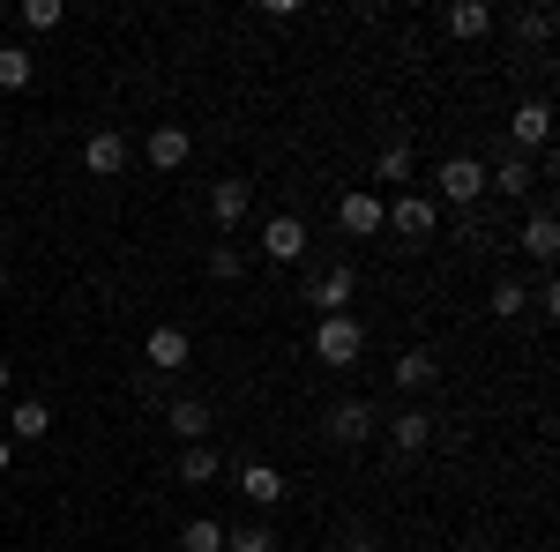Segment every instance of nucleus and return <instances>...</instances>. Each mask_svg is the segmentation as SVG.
<instances>
[{
	"label": "nucleus",
	"mask_w": 560,
	"mask_h": 552,
	"mask_svg": "<svg viewBox=\"0 0 560 552\" xmlns=\"http://www.w3.org/2000/svg\"><path fill=\"white\" fill-rule=\"evenodd\" d=\"M433 224H441V202H433V195H411V187H404V195L382 202V232H404V247H427Z\"/></svg>",
	"instance_id": "nucleus-1"
},
{
	"label": "nucleus",
	"mask_w": 560,
	"mask_h": 552,
	"mask_svg": "<svg viewBox=\"0 0 560 552\" xmlns=\"http://www.w3.org/2000/svg\"><path fill=\"white\" fill-rule=\"evenodd\" d=\"M433 195H441L448 210H478V202H486V157H441Z\"/></svg>",
	"instance_id": "nucleus-2"
},
{
	"label": "nucleus",
	"mask_w": 560,
	"mask_h": 552,
	"mask_svg": "<svg viewBox=\"0 0 560 552\" xmlns=\"http://www.w3.org/2000/svg\"><path fill=\"white\" fill-rule=\"evenodd\" d=\"M546 142H553V105L546 97H523L516 113H509V150L516 157H530V150L546 157Z\"/></svg>",
	"instance_id": "nucleus-3"
},
{
	"label": "nucleus",
	"mask_w": 560,
	"mask_h": 552,
	"mask_svg": "<svg viewBox=\"0 0 560 552\" xmlns=\"http://www.w3.org/2000/svg\"><path fill=\"white\" fill-rule=\"evenodd\" d=\"M359 351H366V329H359L351 314H329V321L314 329V359H322V366H359Z\"/></svg>",
	"instance_id": "nucleus-4"
},
{
	"label": "nucleus",
	"mask_w": 560,
	"mask_h": 552,
	"mask_svg": "<svg viewBox=\"0 0 560 552\" xmlns=\"http://www.w3.org/2000/svg\"><path fill=\"white\" fill-rule=\"evenodd\" d=\"M351 292H359V277H351L345 261H337V269H314L300 298L314 306V314H322V321H329V314H351Z\"/></svg>",
	"instance_id": "nucleus-5"
},
{
	"label": "nucleus",
	"mask_w": 560,
	"mask_h": 552,
	"mask_svg": "<svg viewBox=\"0 0 560 552\" xmlns=\"http://www.w3.org/2000/svg\"><path fill=\"white\" fill-rule=\"evenodd\" d=\"M374 403H366V396H337V403H329V441H337V448H359V441H374Z\"/></svg>",
	"instance_id": "nucleus-6"
},
{
	"label": "nucleus",
	"mask_w": 560,
	"mask_h": 552,
	"mask_svg": "<svg viewBox=\"0 0 560 552\" xmlns=\"http://www.w3.org/2000/svg\"><path fill=\"white\" fill-rule=\"evenodd\" d=\"M247 210H255V179H217V187H210L217 239H224V232H240V224H247Z\"/></svg>",
	"instance_id": "nucleus-7"
},
{
	"label": "nucleus",
	"mask_w": 560,
	"mask_h": 552,
	"mask_svg": "<svg viewBox=\"0 0 560 552\" xmlns=\"http://www.w3.org/2000/svg\"><path fill=\"white\" fill-rule=\"evenodd\" d=\"M306 247H314V239H306L300 216H269V224H261V261L292 269V261H306Z\"/></svg>",
	"instance_id": "nucleus-8"
},
{
	"label": "nucleus",
	"mask_w": 560,
	"mask_h": 552,
	"mask_svg": "<svg viewBox=\"0 0 560 552\" xmlns=\"http://www.w3.org/2000/svg\"><path fill=\"white\" fill-rule=\"evenodd\" d=\"M83 172H90V179H120V172H128V134L97 128L83 142Z\"/></svg>",
	"instance_id": "nucleus-9"
},
{
	"label": "nucleus",
	"mask_w": 560,
	"mask_h": 552,
	"mask_svg": "<svg viewBox=\"0 0 560 552\" xmlns=\"http://www.w3.org/2000/svg\"><path fill=\"white\" fill-rule=\"evenodd\" d=\"M142 157H150L158 172H179L187 157H195V134L173 128V120H158V128H150V142H142Z\"/></svg>",
	"instance_id": "nucleus-10"
},
{
	"label": "nucleus",
	"mask_w": 560,
	"mask_h": 552,
	"mask_svg": "<svg viewBox=\"0 0 560 552\" xmlns=\"http://www.w3.org/2000/svg\"><path fill=\"white\" fill-rule=\"evenodd\" d=\"M337 224H345L351 239H374V232H382V195H374V187H351L345 202H337Z\"/></svg>",
	"instance_id": "nucleus-11"
},
{
	"label": "nucleus",
	"mask_w": 560,
	"mask_h": 552,
	"mask_svg": "<svg viewBox=\"0 0 560 552\" xmlns=\"http://www.w3.org/2000/svg\"><path fill=\"white\" fill-rule=\"evenodd\" d=\"M388 441H396V456H427V448H433V411L404 403V411L388 419Z\"/></svg>",
	"instance_id": "nucleus-12"
},
{
	"label": "nucleus",
	"mask_w": 560,
	"mask_h": 552,
	"mask_svg": "<svg viewBox=\"0 0 560 552\" xmlns=\"http://www.w3.org/2000/svg\"><path fill=\"white\" fill-rule=\"evenodd\" d=\"M187 351H195V343H187V329H173V321H158V329L142 337V359H150L158 374H179V366H187Z\"/></svg>",
	"instance_id": "nucleus-13"
},
{
	"label": "nucleus",
	"mask_w": 560,
	"mask_h": 552,
	"mask_svg": "<svg viewBox=\"0 0 560 552\" xmlns=\"http://www.w3.org/2000/svg\"><path fill=\"white\" fill-rule=\"evenodd\" d=\"M530 187H538V165H530V157H516V150H509L501 165H486V195H509V202H523Z\"/></svg>",
	"instance_id": "nucleus-14"
},
{
	"label": "nucleus",
	"mask_w": 560,
	"mask_h": 552,
	"mask_svg": "<svg viewBox=\"0 0 560 552\" xmlns=\"http://www.w3.org/2000/svg\"><path fill=\"white\" fill-rule=\"evenodd\" d=\"M165 425H173L179 441H187V448H195V441H210L217 411H210V403H202V396H173V403H165Z\"/></svg>",
	"instance_id": "nucleus-15"
},
{
	"label": "nucleus",
	"mask_w": 560,
	"mask_h": 552,
	"mask_svg": "<svg viewBox=\"0 0 560 552\" xmlns=\"http://www.w3.org/2000/svg\"><path fill=\"white\" fill-rule=\"evenodd\" d=\"M441 31H448L456 45H471V38L493 31V8H486V0H448V8H441Z\"/></svg>",
	"instance_id": "nucleus-16"
},
{
	"label": "nucleus",
	"mask_w": 560,
	"mask_h": 552,
	"mask_svg": "<svg viewBox=\"0 0 560 552\" xmlns=\"http://www.w3.org/2000/svg\"><path fill=\"white\" fill-rule=\"evenodd\" d=\"M523 255L538 261V269H553V255H560V216L553 210H530V216H523Z\"/></svg>",
	"instance_id": "nucleus-17"
},
{
	"label": "nucleus",
	"mask_w": 560,
	"mask_h": 552,
	"mask_svg": "<svg viewBox=\"0 0 560 552\" xmlns=\"http://www.w3.org/2000/svg\"><path fill=\"white\" fill-rule=\"evenodd\" d=\"M45 433H52V403L15 396V403H8V441H45Z\"/></svg>",
	"instance_id": "nucleus-18"
},
{
	"label": "nucleus",
	"mask_w": 560,
	"mask_h": 552,
	"mask_svg": "<svg viewBox=\"0 0 560 552\" xmlns=\"http://www.w3.org/2000/svg\"><path fill=\"white\" fill-rule=\"evenodd\" d=\"M240 493H247V508H277V501H284V470L277 463H240Z\"/></svg>",
	"instance_id": "nucleus-19"
},
{
	"label": "nucleus",
	"mask_w": 560,
	"mask_h": 552,
	"mask_svg": "<svg viewBox=\"0 0 560 552\" xmlns=\"http://www.w3.org/2000/svg\"><path fill=\"white\" fill-rule=\"evenodd\" d=\"M433 381H441V359L433 351H396V388L404 396H427Z\"/></svg>",
	"instance_id": "nucleus-20"
},
{
	"label": "nucleus",
	"mask_w": 560,
	"mask_h": 552,
	"mask_svg": "<svg viewBox=\"0 0 560 552\" xmlns=\"http://www.w3.org/2000/svg\"><path fill=\"white\" fill-rule=\"evenodd\" d=\"M173 478H179V485H217V448H210V441H195V448H179Z\"/></svg>",
	"instance_id": "nucleus-21"
},
{
	"label": "nucleus",
	"mask_w": 560,
	"mask_h": 552,
	"mask_svg": "<svg viewBox=\"0 0 560 552\" xmlns=\"http://www.w3.org/2000/svg\"><path fill=\"white\" fill-rule=\"evenodd\" d=\"M374 179H382L388 195H404V179H411V150H404V142H388L382 157H374Z\"/></svg>",
	"instance_id": "nucleus-22"
},
{
	"label": "nucleus",
	"mask_w": 560,
	"mask_h": 552,
	"mask_svg": "<svg viewBox=\"0 0 560 552\" xmlns=\"http://www.w3.org/2000/svg\"><path fill=\"white\" fill-rule=\"evenodd\" d=\"M179 552H224V522H217V515H195V522L179 530Z\"/></svg>",
	"instance_id": "nucleus-23"
},
{
	"label": "nucleus",
	"mask_w": 560,
	"mask_h": 552,
	"mask_svg": "<svg viewBox=\"0 0 560 552\" xmlns=\"http://www.w3.org/2000/svg\"><path fill=\"white\" fill-rule=\"evenodd\" d=\"M31 75H38V60L23 45H0V90H31Z\"/></svg>",
	"instance_id": "nucleus-24"
},
{
	"label": "nucleus",
	"mask_w": 560,
	"mask_h": 552,
	"mask_svg": "<svg viewBox=\"0 0 560 552\" xmlns=\"http://www.w3.org/2000/svg\"><path fill=\"white\" fill-rule=\"evenodd\" d=\"M224 552H277V530L269 522H240V530H224Z\"/></svg>",
	"instance_id": "nucleus-25"
},
{
	"label": "nucleus",
	"mask_w": 560,
	"mask_h": 552,
	"mask_svg": "<svg viewBox=\"0 0 560 552\" xmlns=\"http://www.w3.org/2000/svg\"><path fill=\"white\" fill-rule=\"evenodd\" d=\"M210 277H217V284H240V277H247V255H240L232 239H217V247H210Z\"/></svg>",
	"instance_id": "nucleus-26"
},
{
	"label": "nucleus",
	"mask_w": 560,
	"mask_h": 552,
	"mask_svg": "<svg viewBox=\"0 0 560 552\" xmlns=\"http://www.w3.org/2000/svg\"><path fill=\"white\" fill-rule=\"evenodd\" d=\"M486 306H493V314H501V321H516L523 306H530V284H516V277H501V284H493V298H486Z\"/></svg>",
	"instance_id": "nucleus-27"
},
{
	"label": "nucleus",
	"mask_w": 560,
	"mask_h": 552,
	"mask_svg": "<svg viewBox=\"0 0 560 552\" xmlns=\"http://www.w3.org/2000/svg\"><path fill=\"white\" fill-rule=\"evenodd\" d=\"M15 15H23V31H60V15H68V8H60V0H23Z\"/></svg>",
	"instance_id": "nucleus-28"
},
{
	"label": "nucleus",
	"mask_w": 560,
	"mask_h": 552,
	"mask_svg": "<svg viewBox=\"0 0 560 552\" xmlns=\"http://www.w3.org/2000/svg\"><path fill=\"white\" fill-rule=\"evenodd\" d=\"M516 31H523L530 45H546V38H553V8H530V15H523Z\"/></svg>",
	"instance_id": "nucleus-29"
},
{
	"label": "nucleus",
	"mask_w": 560,
	"mask_h": 552,
	"mask_svg": "<svg viewBox=\"0 0 560 552\" xmlns=\"http://www.w3.org/2000/svg\"><path fill=\"white\" fill-rule=\"evenodd\" d=\"M530 306H538V314H560V284H553V277H546V284L530 292Z\"/></svg>",
	"instance_id": "nucleus-30"
},
{
	"label": "nucleus",
	"mask_w": 560,
	"mask_h": 552,
	"mask_svg": "<svg viewBox=\"0 0 560 552\" xmlns=\"http://www.w3.org/2000/svg\"><path fill=\"white\" fill-rule=\"evenodd\" d=\"M345 552H382V545H374V530H366V522H351V530H345Z\"/></svg>",
	"instance_id": "nucleus-31"
},
{
	"label": "nucleus",
	"mask_w": 560,
	"mask_h": 552,
	"mask_svg": "<svg viewBox=\"0 0 560 552\" xmlns=\"http://www.w3.org/2000/svg\"><path fill=\"white\" fill-rule=\"evenodd\" d=\"M8 463H15V441H0V478H8Z\"/></svg>",
	"instance_id": "nucleus-32"
},
{
	"label": "nucleus",
	"mask_w": 560,
	"mask_h": 552,
	"mask_svg": "<svg viewBox=\"0 0 560 552\" xmlns=\"http://www.w3.org/2000/svg\"><path fill=\"white\" fill-rule=\"evenodd\" d=\"M8 388H15V374H8V359H0V396H8Z\"/></svg>",
	"instance_id": "nucleus-33"
},
{
	"label": "nucleus",
	"mask_w": 560,
	"mask_h": 552,
	"mask_svg": "<svg viewBox=\"0 0 560 552\" xmlns=\"http://www.w3.org/2000/svg\"><path fill=\"white\" fill-rule=\"evenodd\" d=\"M0 292H8V261H0Z\"/></svg>",
	"instance_id": "nucleus-34"
},
{
	"label": "nucleus",
	"mask_w": 560,
	"mask_h": 552,
	"mask_svg": "<svg viewBox=\"0 0 560 552\" xmlns=\"http://www.w3.org/2000/svg\"><path fill=\"white\" fill-rule=\"evenodd\" d=\"M456 552H486V545H456Z\"/></svg>",
	"instance_id": "nucleus-35"
}]
</instances>
